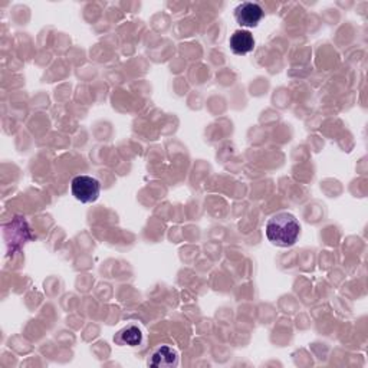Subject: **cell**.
<instances>
[{"instance_id":"6da1fadb","label":"cell","mask_w":368,"mask_h":368,"mask_svg":"<svg viewBox=\"0 0 368 368\" xmlns=\"http://www.w3.org/2000/svg\"><path fill=\"white\" fill-rule=\"evenodd\" d=\"M267 238L279 248L294 246L299 238L301 225L291 213H278L267 223Z\"/></svg>"},{"instance_id":"7a4b0ae2","label":"cell","mask_w":368,"mask_h":368,"mask_svg":"<svg viewBox=\"0 0 368 368\" xmlns=\"http://www.w3.org/2000/svg\"><path fill=\"white\" fill-rule=\"evenodd\" d=\"M72 196L81 203H94L101 193V184L95 177L76 176L71 183Z\"/></svg>"},{"instance_id":"3957f363","label":"cell","mask_w":368,"mask_h":368,"mask_svg":"<svg viewBox=\"0 0 368 368\" xmlns=\"http://www.w3.org/2000/svg\"><path fill=\"white\" fill-rule=\"evenodd\" d=\"M264 9L259 3L243 2L234 9V17L242 28H256L259 22L264 19Z\"/></svg>"},{"instance_id":"277c9868","label":"cell","mask_w":368,"mask_h":368,"mask_svg":"<svg viewBox=\"0 0 368 368\" xmlns=\"http://www.w3.org/2000/svg\"><path fill=\"white\" fill-rule=\"evenodd\" d=\"M180 362L178 351L167 344L159 346L153 350L147 364L154 368H174Z\"/></svg>"},{"instance_id":"5b68a950","label":"cell","mask_w":368,"mask_h":368,"mask_svg":"<svg viewBox=\"0 0 368 368\" xmlns=\"http://www.w3.org/2000/svg\"><path fill=\"white\" fill-rule=\"evenodd\" d=\"M114 343L120 347H139L144 343V332L137 324H128L115 334Z\"/></svg>"},{"instance_id":"8992f818","label":"cell","mask_w":368,"mask_h":368,"mask_svg":"<svg viewBox=\"0 0 368 368\" xmlns=\"http://www.w3.org/2000/svg\"><path fill=\"white\" fill-rule=\"evenodd\" d=\"M229 43H230L232 52L236 55H246L255 49V38L249 31H245V29L236 31L230 36Z\"/></svg>"}]
</instances>
